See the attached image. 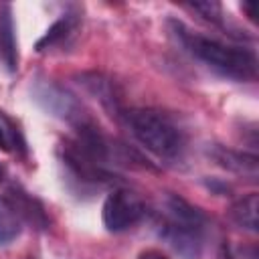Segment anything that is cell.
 Instances as JSON below:
<instances>
[{
	"label": "cell",
	"mask_w": 259,
	"mask_h": 259,
	"mask_svg": "<svg viewBox=\"0 0 259 259\" xmlns=\"http://www.w3.org/2000/svg\"><path fill=\"white\" fill-rule=\"evenodd\" d=\"M134 138L160 158H174L184 148V136L170 117L154 109H132L125 113Z\"/></svg>",
	"instance_id": "obj_3"
},
{
	"label": "cell",
	"mask_w": 259,
	"mask_h": 259,
	"mask_svg": "<svg viewBox=\"0 0 259 259\" xmlns=\"http://www.w3.org/2000/svg\"><path fill=\"white\" fill-rule=\"evenodd\" d=\"M0 59L4 61L10 73L16 71L18 49H16V32H14V18L10 4H0Z\"/></svg>",
	"instance_id": "obj_8"
},
{
	"label": "cell",
	"mask_w": 259,
	"mask_h": 259,
	"mask_svg": "<svg viewBox=\"0 0 259 259\" xmlns=\"http://www.w3.org/2000/svg\"><path fill=\"white\" fill-rule=\"evenodd\" d=\"M2 174H4V170H2V168H0V180H2Z\"/></svg>",
	"instance_id": "obj_17"
},
{
	"label": "cell",
	"mask_w": 259,
	"mask_h": 259,
	"mask_svg": "<svg viewBox=\"0 0 259 259\" xmlns=\"http://www.w3.org/2000/svg\"><path fill=\"white\" fill-rule=\"evenodd\" d=\"M146 212V206L142 198L127 190V188H115L107 194L103 202V225L111 233H121L130 227H134Z\"/></svg>",
	"instance_id": "obj_4"
},
{
	"label": "cell",
	"mask_w": 259,
	"mask_h": 259,
	"mask_svg": "<svg viewBox=\"0 0 259 259\" xmlns=\"http://www.w3.org/2000/svg\"><path fill=\"white\" fill-rule=\"evenodd\" d=\"M83 85L87 87V91L99 99V103L111 113V115H119V97L115 95V89L111 85L109 79H105L103 75H97V73H89V75H83L81 77Z\"/></svg>",
	"instance_id": "obj_9"
},
{
	"label": "cell",
	"mask_w": 259,
	"mask_h": 259,
	"mask_svg": "<svg viewBox=\"0 0 259 259\" xmlns=\"http://www.w3.org/2000/svg\"><path fill=\"white\" fill-rule=\"evenodd\" d=\"M22 231V221L6 196H0V245L12 243Z\"/></svg>",
	"instance_id": "obj_12"
},
{
	"label": "cell",
	"mask_w": 259,
	"mask_h": 259,
	"mask_svg": "<svg viewBox=\"0 0 259 259\" xmlns=\"http://www.w3.org/2000/svg\"><path fill=\"white\" fill-rule=\"evenodd\" d=\"M140 259H168L164 253H160V251H154V249H150V251H144L142 255H140Z\"/></svg>",
	"instance_id": "obj_15"
},
{
	"label": "cell",
	"mask_w": 259,
	"mask_h": 259,
	"mask_svg": "<svg viewBox=\"0 0 259 259\" xmlns=\"http://www.w3.org/2000/svg\"><path fill=\"white\" fill-rule=\"evenodd\" d=\"M208 154L212 156V160L235 172V174H243V176H249V178H257V172H259V160L257 156L253 154H245V152H235V150H229L225 146H212L208 150Z\"/></svg>",
	"instance_id": "obj_7"
},
{
	"label": "cell",
	"mask_w": 259,
	"mask_h": 259,
	"mask_svg": "<svg viewBox=\"0 0 259 259\" xmlns=\"http://www.w3.org/2000/svg\"><path fill=\"white\" fill-rule=\"evenodd\" d=\"M166 214L168 219L162 223L160 235L170 243V247L182 259H200L202 253V235L206 217L200 208L192 206L184 198L170 194L166 198Z\"/></svg>",
	"instance_id": "obj_2"
},
{
	"label": "cell",
	"mask_w": 259,
	"mask_h": 259,
	"mask_svg": "<svg viewBox=\"0 0 259 259\" xmlns=\"http://www.w3.org/2000/svg\"><path fill=\"white\" fill-rule=\"evenodd\" d=\"M6 198L14 206L20 221H26L28 225H32L38 231H45L49 227V219H47V212H45L42 204L34 196H30L28 192H24L20 186H10Z\"/></svg>",
	"instance_id": "obj_6"
},
{
	"label": "cell",
	"mask_w": 259,
	"mask_h": 259,
	"mask_svg": "<svg viewBox=\"0 0 259 259\" xmlns=\"http://www.w3.org/2000/svg\"><path fill=\"white\" fill-rule=\"evenodd\" d=\"M77 16L75 14H63L49 30H47V34L36 42V51L38 53H42V51H47V49H53L55 45H59V42H63V40H67L73 32H75V28H77Z\"/></svg>",
	"instance_id": "obj_11"
},
{
	"label": "cell",
	"mask_w": 259,
	"mask_h": 259,
	"mask_svg": "<svg viewBox=\"0 0 259 259\" xmlns=\"http://www.w3.org/2000/svg\"><path fill=\"white\" fill-rule=\"evenodd\" d=\"M34 97L47 111H51L53 115H57L61 119H67L73 125L87 119L81 103L71 93H67L65 89H61L55 83H38L34 87Z\"/></svg>",
	"instance_id": "obj_5"
},
{
	"label": "cell",
	"mask_w": 259,
	"mask_h": 259,
	"mask_svg": "<svg viewBox=\"0 0 259 259\" xmlns=\"http://www.w3.org/2000/svg\"><path fill=\"white\" fill-rule=\"evenodd\" d=\"M243 10L249 12V18L251 20H257V12H255V4H243Z\"/></svg>",
	"instance_id": "obj_16"
},
{
	"label": "cell",
	"mask_w": 259,
	"mask_h": 259,
	"mask_svg": "<svg viewBox=\"0 0 259 259\" xmlns=\"http://www.w3.org/2000/svg\"><path fill=\"white\" fill-rule=\"evenodd\" d=\"M257 208H259V196H257V192H251V194L239 198L229 208V219L237 227H241L245 231H251V233H257V227H259Z\"/></svg>",
	"instance_id": "obj_10"
},
{
	"label": "cell",
	"mask_w": 259,
	"mask_h": 259,
	"mask_svg": "<svg viewBox=\"0 0 259 259\" xmlns=\"http://www.w3.org/2000/svg\"><path fill=\"white\" fill-rule=\"evenodd\" d=\"M192 10H196L204 20L217 24V26H223V6L214 0H204V2H192L188 4Z\"/></svg>",
	"instance_id": "obj_13"
},
{
	"label": "cell",
	"mask_w": 259,
	"mask_h": 259,
	"mask_svg": "<svg viewBox=\"0 0 259 259\" xmlns=\"http://www.w3.org/2000/svg\"><path fill=\"white\" fill-rule=\"evenodd\" d=\"M0 150L8 152L10 150V142L6 136V123H4V113H0Z\"/></svg>",
	"instance_id": "obj_14"
},
{
	"label": "cell",
	"mask_w": 259,
	"mask_h": 259,
	"mask_svg": "<svg viewBox=\"0 0 259 259\" xmlns=\"http://www.w3.org/2000/svg\"><path fill=\"white\" fill-rule=\"evenodd\" d=\"M170 26L174 28L176 38L180 45L198 61L214 69L217 73L237 79V81H251L257 75V57L253 51L243 47H229L214 38L190 32L182 22L172 20Z\"/></svg>",
	"instance_id": "obj_1"
}]
</instances>
